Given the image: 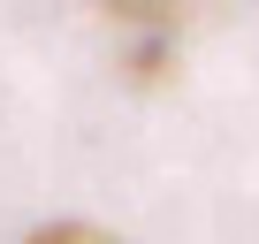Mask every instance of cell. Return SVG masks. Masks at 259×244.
<instances>
[{
	"instance_id": "cell-1",
	"label": "cell",
	"mask_w": 259,
	"mask_h": 244,
	"mask_svg": "<svg viewBox=\"0 0 259 244\" xmlns=\"http://www.w3.org/2000/svg\"><path fill=\"white\" fill-rule=\"evenodd\" d=\"M31 244H114L107 229H84V221H61V229H38Z\"/></svg>"
}]
</instances>
